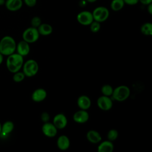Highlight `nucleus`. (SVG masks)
I'll return each mask as SVG.
<instances>
[{
    "instance_id": "f257e3e1",
    "label": "nucleus",
    "mask_w": 152,
    "mask_h": 152,
    "mask_svg": "<svg viewBox=\"0 0 152 152\" xmlns=\"http://www.w3.org/2000/svg\"><path fill=\"white\" fill-rule=\"evenodd\" d=\"M23 64V56L15 52L8 56L6 61V65L8 70L13 74L20 71Z\"/></svg>"
},
{
    "instance_id": "f03ea898",
    "label": "nucleus",
    "mask_w": 152,
    "mask_h": 152,
    "mask_svg": "<svg viewBox=\"0 0 152 152\" xmlns=\"http://www.w3.org/2000/svg\"><path fill=\"white\" fill-rule=\"evenodd\" d=\"M16 45L17 43L13 37L5 36L0 40V53L3 56H9L15 52Z\"/></svg>"
},
{
    "instance_id": "7ed1b4c3",
    "label": "nucleus",
    "mask_w": 152,
    "mask_h": 152,
    "mask_svg": "<svg viewBox=\"0 0 152 152\" xmlns=\"http://www.w3.org/2000/svg\"><path fill=\"white\" fill-rule=\"evenodd\" d=\"M131 91L129 88L125 85L119 86L113 88L112 97L115 101L122 102L128 99Z\"/></svg>"
},
{
    "instance_id": "20e7f679",
    "label": "nucleus",
    "mask_w": 152,
    "mask_h": 152,
    "mask_svg": "<svg viewBox=\"0 0 152 152\" xmlns=\"http://www.w3.org/2000/svg\"><path fill=\"white\" fill-rule=\"evenodd\" d=\"M22 68L23 73L27 77H32L36 75L39 69L37 62L32 59H28L24 62Z\"/></svg>"
},
{
    "instance_id": "39448f33",
    "label": "nucleus",
    "mask_w": 152,
    "mask_h": 152,
    "mask_svg": "<svg viewBox=\"0 0 152 152\" xmlns=\"http://www.w3.org/2000/svg\"><path fill=\"white\" fill-rule=\"evenodd\" d=\"M40 36L37 28L30 27L26 28L23 33V40L27 43H33L37 41Z\"/></svg>"
},
{
    "instance_id": "423d86ee",
    "label": "nucleus",
    "mask_w": 152,
    "mask_h": 152,
    "mask_svg": "<svg viewBox=\"0 0 152 152\" xmlns=\"http://www.w3.org/2000/svg\"><path fill=\"white\" fill-rule=\"evenodd\" d=\"M98 107L103 111H108L113 107V101L111 97L102 95L97 100Z\"/></svg>"
},
{
    "instance_id": "0eeeda50",
    "label": "nucleus",
    "mask_w": 152,
    "mask_h": 152,
    "mask_svg": "<svg viewBox=\"0 0 152 152\" xmlns=\"http://www.w3.org/2000/svg\"><path fill=\"white\" fill-rule=\"evenodd\" d=\"M77 20L80 24L83 26H89L94 21L92 12L88 11H83L78 13Z\"/></svg>"
},
{
    "instance_id": "6e6552de",
    "label": "nucleus",
    "mask_w": 152,
    "mask_h": 152,
    "mask_svg": "<svg viewBox=\"0 0 152 152\" xmlns=\"http://www.w3.org/2000/svg\"><path fill=\"white\" fill-rule=\"evenodd\" d=\"M42 131L45 136L49 138H52L56 135L58 129L53 123L47 122L43 123L42 126Z\"/></svg>"
},
{
    "instance_id": "1a4fd4ad",
    "label": "nucleus",
    "mask_w": 152,
    "mask_h": 152,
    "mask_svg": "<svg viewBox=\"0 0 152 152\" xmlns=\"http://www.w3.org/2000/svg\"><path fill=\"white\" fill-rule=\"evenodd\" d=\"M52 123L58 129H62L67 126L68 119L64 113H59L55 115Z\"/></svg>"
},
{
    "instance_id": "9d476101",
    "label": "nucleus",
    "mask_w": 152,
    "mask_h": 152,
    "mask_svg": "<svg viewBox=\"0 0 152 152\" xmlns=\"http://www.w3.org/2000/svg\"><path fill=\"white\" fill-rule=\"evenodd\" d=\"M90 118L89 113L87 110L80 109L76 111L72 116L73 120L77 124H84L86 123Z\"/></svg>"
},
{
    "instance_id": "9b49d317",
    "label": "nucleus",
    "mask_w": 152,
    "mask_h": 152,
    "mask_svg": "<svg viewBox=\"0 0 152 152\" xmlns=\"http://www.w3.org/2000/svg\"><path fill=\"white\" fill-rule=\"evenodd\" d=\"M48 93L45 89L43 88H38L33 91L31 94V99L34 102H42L47 97Z\"/></svg>"
},
{
    "instance_id": "f8f14e48",
    "label": "nucleus",
    "mask_w": 152,
    "mask_h": 152,
    "mask_svg": "<svg viewBox=\"0 0 152 152\" xmlns=\"http://www.w3.org/2000/svg\"><path fill=\"white\" fill-rule=\"evenodd\" d=\"M77 104L80 109L87 110L91 106V100L87 95H81L77 99Z\"/></svg>"
},
{
    "instance_id": "ddd939ff",
    "label": "nucleus",
    "mask_w": 152,
    "mask_h": 152,
    "mask_svg": "<svg viewBox=\"0 0 152 152\" xmlns=\"http://www.w3.org/2000/svg\"><path fill=\"white\" fill-rule=\"evenodd\" d=\"M15 50L17 51V53L23 57L27 56L30 51V45L28 43L23 40L17 44Z\"/></svg>"
},
{
    "instance_id": "4468645a",
    "label": "nucleus",
    "mask_w": 152,
    "mask_h": 152,
    "mask_svg": "<svg viewBox=\"0 0 152 152\" xmlns=\"http://www.w3.org/2000/svg\"><path fill=\"white\" fill-rule=\"evenodd\" d=\"M57 147L62 151L66 150L70 146V140L68 136L61 135L59 136L56 140Z\"/></svg>"
},
{
    "instance_id": "2eb2a0df",
    "label": "nucleus",
    "mask_w": 152,
    "mask_h": 152,
    "mask_svg": "<svg viewBox=\"0 0 152 152\" xmlns=\"http://www.w3.org/2000/svg\"><path fill=\"white\" fill-rule=\"evenodd\" d=\"M86 138L91 144H99L102 141L100 134L96 130H89L86 134Z\"/></svg>"
},
{
    "instance_id": "dca6fc26",
    "label": "nucleus",
    "mask_w": 152,
    "mask_h": 152,
    "mask_svg": "<svg viewBox=\"0 0 152 152\" xmlns=\"http://www.w3.org/2000/svg\"><path fill=\"white\" fill-rule=\"evenodd\" d=\"M114 150L113 143L109 140L100 141L97 146L98 152H112Z\"/></svg>"
},
{
    "instance_id": "f3484780",
    "label": "nucleus",
    "mask_w": 152,
    "mask_h": 152,
    "mask_svg": "<svg viewBox=\"0 0 152 152\" xmlns=\"http://www.w3.org/2000/svg\"><path fill=\"white\" fill-rule=\"evenodd\" d=\"M5 5L9 11H16L21 8L23 1L22 0H7L5 2Z\"/></svg>"
},
{
    "instance_id": "a211bd4d",
    "label": "nucleus",
    "mask_w": 152,
    "mask_h": 152,
    "mask_svg": "<svg viewBox=\"0 0 152 152\" xmlns=\"http://www.w3.org/2000/svg\"><path fill=\"white\" fill-rule=\"evenodd\" d=\"M14 128V123L12 121H8L5 122L1 127V132L0 135H2L3 137L7 136L9 134H10Z\"/></svg>"
},
{
    "instance_id": "6ab92c4d",
    "label": "nucleus",
    "mask_w": 152,
    "mask_h": 152,
    "mask_svg": "<svg viewBox=\"0 0 152 152\" xmlns=\"http://www.w3.org/2000/svg\"><path fill=\"white\" fill-rule=\"evenodd\" d=\"M37 30L40 35L48 36L52 34L53 31V28L51 25L48 23H42L38 27Z\"/></svg>"
},
{
    "instance_id": "aec40b11",
    "label": "nucleus",
    "mask_w": 152,
    "mask_h": 152,
    "mask_svg": "<svg viewBox=\"0 0 152 152\" xmlns=\"http://www.w3.org/2000/svg\"><path fill=\"white\" fill-rule=\"evenodd\" d=\"M141 32L145 36H151L152 34V24L151 23H145L143 24L140 28Z\"/></svg>"
},
{
    "instance_id": "412c9836",
    "label": "nucleus",
    "mask_w": 152,
    "mask_h": 152,
    "mask_svg": "<svg viewBox=\"0 0 152 152\" xmlns=\"http://www.w3.org/2000/svg\"><path fill=\"white\" fill-rule=\"evenodd\" d=\"M124 0H112L110 7L112 10L118 11L121 10L124 6Z\"/></svg>"
},
{
    "instance_id": "4be33fe9",
    "label": "nucleus",
    "mask_w": 152,
    "mask_h": 152,
    "mask_svg": "<svg viewBox=\"0 0 152 152\" xmlns=\"http://www.w3.org/2000/svg\"><path fill=\"white\" fill-rule=\"evenodd\" d=\"M113 88L110 84H104L101 88V93L102 95L111 97L113 93Z\"/></svg>"
},
{
    "instance_id": "5701e85b",
    "label": "nucleus",
    "mask_w": 152,
    "mask_h": 152,
    "mask_svg": "<svg viewBox=\"0 0 152 152\" xmlns=\"http://www.w3.org/2000/svg\"><path fill=\"white\" fill-rule=\"evenodd\" d=\"M119 136V132L116 129H110L107 133V138L108 140L113 142L115 141Z\"/></svg>"
},
{
    "instance_id": "b1692460",
    "label": "nucleus",
    "mask_w": 152,
    "mask_h": 152,
    "mask_svg": "<svg viewBox=\"0 0 152 152\" xmlns=\"http://www.w3.org/2000/svg\"><path fill=\"white\" fill-rule=\"evenodd\" d=\"M25 77L26 76L23 72H21L19 71L14 73V75L12 76V80L15 83H20L24 80Z\"/></svg>"
},
{
    "instance_id": "393cba45",
    "label": "nucleus",
    "mask_w": 152,
    "mask_h": 152,
    "mask_svg": "<svg viewBox=\"0 0 152 152\" xmlns=\"http://www.w3.org/2000/svg\"><path fill=\"white\" fill-rule=\"evenodd\" d=\"M103 8V7H98L93 10V11L92 12V15H93L94 20L99 22L100 17L102 12Z\"/></svg>"
},
{
    "instance_id": "a878e982",
    "label": "nucleus",
    "mask_w": 152,
    "mask_h": 152,
    "mask_svg": "<svg viewBox=\"0 0 152 152\" xmlns=\"http://www.w3.org/2000/svg\"><path fill=\"white\" fill-rule=\"evenodd\" d=\"M89 26H90V28L91 31L94 33H97L100 30L101 27L100 23L95 20H94Z\"/></svg>"
},
{
    "instance_id": "bb28decb",
    "label": "nucleus",
    "mask_w": 152,
    "mask_h": 152,
    "mask_svg": "<svg viewBox=\"0 0 152 152\" xmlns=\"http://www.w3.org/2000/svg\"><path fill=\"white\" fill-rule=\"evenodd\" d=\"M109 16V11L108 9L107 8L103 7L102 12V14H101V16L100 17L99 22V23H102V22L105 21L108 18Z\"/></svg>"
},
{
    "instance_id": "cd10ccee",
    "label": "nucleus",
    "mask_w": 152,
    "mask_h": 152,
    "mask_svg": "<svg viewBox=\"0 0 152 152\" xmlns=\"http://www.w3.org/2000/svg\"><path fill=\"white\" fill-rule=\"evenodd\" d=\"M41 24H42V21H41V19L39 17H37V16L34 17L31 20V27H35V28H37V27Z\"/></svg>"
},
{
    "instance_id": "c85d7f7f",
    "label": "nucleus",
    "mask_w": 152,
    "mask_h": 152,
    "mask_svg": "<svg viewBox=\"0 0 152 152\" xmlns=\"http://www.w3.org/2000/svg\"><path fill=\"white\" fill-rule=\"evenodd\" d=\"M40 119H41V121L43 123L49 122V121L50 119V115H49V113H48L46 112H42L40 115Z\"/></svg>"
},
{
    "instance_id": "c756f323",
    "label": "nucleus",
    "mask_w": 152,
    "mask_h": 152,
    "mask_svg": "<svg viewBox=\"0 0 152 152\" xmlns=\"http://www.w3.org/2000/svg\"><path fill=\"white\" fill-rule=\"evenodd\" d=\"M26 5L29 7H34L36 4V0H24Z\"/></svg>"
},
{
    "instance_id": "7c9ffc66",
    "label": "nucleus",
    "mask_w": 152,
    "mask_h": 152,
    "mask_svg": "<svg viewBox=\"0 0 152 152\" xmlns=\"http://www.w3.org/2000/svg\"><path fill=\"white\" fill-rule=\"evenodd\" d=\"M138 1L139 0H124V2L125 4H126L130 5H135L138 2Z\"/></svg>"
},
{
    "instance_id": "2f4dec72",
    "label": "nucleus",
    "mask_w": 152,
    "mask_h": 152,
    "mask_svg": "<svg viewBox=\"0 0 152 152\" xmlns=\"http://www.w3.org/2000/svg\"><path fill=\"white\" fill-rule=\"evenodd\" d=\"M139 1L144 5H148L152 2V0H139Z\"/></svg>"
},
{
    "instance_id": "473e14b6",
    "label": "nucleus",
    "mask_w": 152,
    "mask_h": 152,
    "mask_svg": "<svg viewBox=\"0 0 152 152\" xmlns=\"http://www.w3.org/2000/svg\"><path fill=\"white\" fill-rule=\"evenodd\" d=\"M148 5V7H147V11L148 12H149L150 14H152V4H150Z\"/></svg>"
},
{
    "instance_id": "72a5a7b5",
    "label": "nucleus",
    "mask_w": 152,
    "mask_h": 152,
    "mask_svg": "<svg viewBox=\"0 0 152 152\" xmlns=\"http://www.w3.org/2000/svg\"><path fill=\"white\" fill-rule=\"evenodd\" d=\"M4 60V58H3V55L0 53V65L2 63Z\"/></svg>"
},
{
    "instance_id": "f704fd0d",
    "label": "nucleus",
    "mask_w": 152,
    "mask_h": 152,
    "mask_svg": "<svg viewBox=\"0 0 152 152\" xmlns=\"http://www.w3.org/2000/svg\"><path fill=\"white\" fill-rule=\"evenodd\" d=\"M5 0H0V5L5 4Z\"/></svg>"
},
{
    "instance_id": "c9c22d12",
    "label": "nucleus",
    "mask_w": 152,
    "mask_h": 152,
    "mask_svg": "<svg viewBox=\"0 0 152 152\" xmlns=\"http://www.w3.org/2000/svg\"><path fill=\"white\" fill-rule=\"evenodd\" d=\"M88 2H95V1H96L97 0H87Z\"/></svg>"
},
{
    "instance_id": "e433bc0d",
    "label": "nucleus",
    "mask_w": 152,
    "mask_h": 152,
    "mask_svg": "<svg viewBox=\"0 0 152 152\" xmlns=\"http://www.w3.org/2000/svg\"><path fill=\"white\" fill-rule=\"evenodd\" d=\"M1 127H2V124L0 123V134L1 132Z\"/></svg>"
}]
</instances>
